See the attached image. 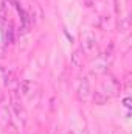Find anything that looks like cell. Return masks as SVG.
<instances>
[{
    "instance_id": "6da1fadb",
    "label": "cell",
    "mask_w": 132,
    "mask_h": 134,
    "mask_svg": "<svg viewBox=\"0 0 132 134\" xmlns=\"http://www.w3.org/2000/svg\"><path fill=\"white\" fill-rule=\"evenodd\" d=\"M11 120H13L11 109H9L8 103L2 98V100H0V128L6 130V128L11 125Z\"/></svg>"
},
{
    "instance_id": "7a4b0ae2",
    "label": "cell",
    "mask_w": 132,
    "mask_h": 134,
    "mask_svg": "<svg viewBox=\"0 0 132 134\" xmlns=\"http://www.w3.org/2000/svg\"><path fill=\"white\" fill-rule=\"evenodd\" d=\"M97 50V37L92 33H86L82 36V52L90 55Z\"/></svg>"
},
{
    "instance_id": "3957f363",
    "label": "cell",
    "mask_w": 132,
    "mask_h": 134,
    "mask_svg": "<svg viewBox=\"0 0 132 134\" xmlns=\"http://www.w3.org/2000/svg\"><path fill=\"white\" fill-rule=\"evenodd\" d=\"M90 83H89V80L87 78H82L81 81H79V84H78V89H76V95H78V98L81 101H86L89 97H90Z\"/></svg>"
},
{
    "instance_id": "277c9868",
    "label": "cell",
    "mask_w": 132,
    "mask_h": 134,
    "mask_svg": "<svg viewBox=\"0 0 132 134\" xmlns=\"http://www.w3.org/2000/svg\"><path fill=\"white\" fill-rule=\"evenodd\" d=\"M104 94L107 95V97H113V95H118V92H120V89H121V86H120V83L115 80V78H107L106 81H104Z\"/></svg>"
},
{
    "instance_id": "5b68a950",
    "label": "cell",
    "mask_w": 132,
    "mask_h": 134,
    "mask_svg": "<svg viewBox=\"0 0 132 134\" xmlns=\"http://www.w3.org/2000/svg\"><path fill=\"white\" fill-rule=\"evenodd\" d=\"M13 111H14V115H16V119H17V122L23 126L25 123H27V111H25V108L19 103L17 100H13Z\"/></svg>"
},
{
    "instance_id": "8992f818",
    "label": "cell",
    "mask_w": 132,
    "mask_h": 134,
    "mask_svg": "<svg viewBox=\"0 0 132 134\" xmlns=\"http://www.w3.org/2000/svg\"><path fill=\"white\" fill-rule=\"evenodd\" d=\"M107 66H109V63H107L106 56H99V58H97V61L93 64V70L98 73H104V72H107Z\"/></svg>"
},
{
    "instance_id": "52a82bcc",
    "label": "cell",
    "mask_w": 132,
    "mask_h": 134,
    "mask_svg": "<svg viewBox=\"0 0 132 134\" xmlns=\"http://www.w3.org/2000/svg\"><path fill=\"white\" fill-rule=\"evenodd\" d=\"M92 98H93V103H95V104L103 106V104H106V103L109 101V98H110V97H107V95H106L103 91H95Z\"/></svg>"
},
{
    "instance_id": "ba28073f",
    "label": "cell",
    "mask_w": 132,
    "mask_h": 134,
    "mask_svg": "<svg viewBox=\"0 0 132 134\" xmlns=\"http://www.w3.org/2000/svg\"><path fill=\"white\" fill-rule=\"evenodd\" d=\"M40 17H42V9L34 2V3H31V22H39Z\"/></svg>"
},
{
    "instance_id": "9c48e42d",
    "label": "cell",
    "mask_w": 132,
    "mask_h": 134,
    "mask_svg": "<svg viewBox=\"0 0 132 134\" xmlns=\"http://www.w3.org/2000/svg\"><path fill=\"white\" fill-rule=\"evenodd\" d=\"M71 64L75 67L82 66V50H75L71 55Z\"/></svg>"
},
{
    "instance_id": "30bf717a",
    "label": "cell",
    "mask_w": 132,
    "mask_h": 134,
    "mask_svg": "<svg viewBox=\"0 0 132 134\" xmlns=\"http://www.w3.org/2000/svg\"><path fill=\"white\" fill-rule=\"evenodd\" d=\"M129 27H131V22H129V17H124V19L121 20V24H120V28H121L123 31H126V30H129Z\"/></svg>"
},
{
    "instance_id": "8fae6325",
    "label": "cell",
    "mask_w": 132,
    "mask_h": 134,
    "mask_svg": "<svg viewBox=\"0 0 132 134\" xmlns=\"http://www.w3.org/2000/svg\"><path fill=\"white\" fill-rule=\"evenodd\" d=\"M123 108H124L126 111H131V108H132L131 97H124V98H123Z\"/></svg>"
},
{
    "instance_id": "7c38bea8",
    "label": "cell",
    "mask_w": 132,
    "mask_h": 134,
    "mask_svg": "<svg viewBox=\"0 0 132 134\" xmlns=\"http://www.w3.org/2000/svg\"><path fill=\"white\" fill-rule=\"evenodd\" d=\"M5 39H6V42L9 44V42H13V31H11V27H8V30L5 31Z\"/></svg>"
}]
</instances>
